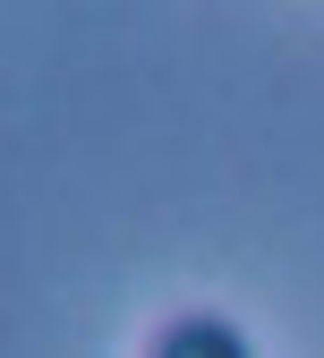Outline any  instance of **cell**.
<instances>
[{
    "label": "cell",
    "instance_id": "cell-1",
    "mask_svg": "<svg viewBox=\"0 0 324 358\" xmlns=\"http://www.w3.org/2000/svg\"><path fill=\"white\" fill-rule=\"evenodd\" d=\"M154 358H248V333L230 316H179V324H162Z\"/></svg>",
    "mask_w": 324,
    "mask_h": 358
}]
</instances>
